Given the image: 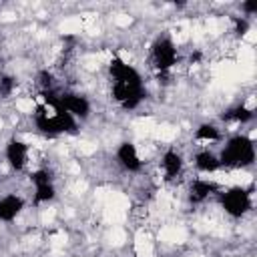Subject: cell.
Masks as SVG:
<instances>
[{"label":"cell","instance_id":"obj_15","mask_svg":"<svg viewBox=\"0 0 257 257\" xmlns=\"http://www.w3.org/2000/svg\"><path fill=\"white\" fill-rule=\"evenodd\" d=\"M16 88V80L12 76H0V98H8Z\"/></svg>","mask_w":257,"mask_h":257},{"label":"cell","instance_id":"obj_10","mask_svg":"<svg viewBox=\"0 0 257 257\" xmlns=\"http://www.w3.org/2000/svg\"><path fill=\"white\" fill-rule=\"evenodd\" d=\"M161 169H163V177L167 181H175L177 177L183 175V169H185V161H183V155L175 149H169L163 153L161 157Z\"/></svg>","mask_w":257,"mask_h":257},{"label":"cell","instance_id":"obj_9","mask_svg":"<svg viewBox=\"0 0 257 257\" xmlns=\"http://www.w3.org/2000/svg\"><path fill=\"white\" fill-rule=\"evenodd\" d=\"M26 207V201L22 195L16 193H8L0 197V223H8L14 221Z\"/></svg>","mask_w":257,"mask_h":257},{"label":"cell","instance_id":"obj_4","mask_svg":"<svg viewBox=\"0 0 257 257\" xmlns=\"http://www.w3.org/2000/svg\"><path fill=\"white\" fill-rule=\"evenodd\" d=\"M151 62L157 72H169L179 62V50L169 34H159L151 44Z\"/></svg>","mask_w":257,"mask_h":257},{"label":"cell","instance_id":"obj_6","mask_svg":"<svg viewBox=\"0 0 257 257\" xmlns=\"http://www.w3.org/2000/svg\"><path fill=\"white\" fill-rule=\"evenodd\" d=\"M116 163L126 171V173H141L143 171V159L139 155V149L135 143L131 141H124L116 147Z\"/></svg>","mask_w":257,"mask_h":257},{"label":"cell","instance_id":"obj_8","mask_svg":"<svg viewBox=\"0 0 257 257\" xmlns=\"http://www.w3.org/2000/svg\"><path fill=\"white\" fill-rule=\"evenodd\" d=\"M219 191H221V187L215 181L205 179V177H197L189 183V199L193 203H205L213 195H219Z\"/></svg>","mask_w":257,"mask_h":257},{"label":"cell","instance_id":"obj_12","mask_svg":"<svg viewBox=\"0 0 257 257\" xmlns=\"http://www.w3.org/2000/svg\"><path fill=\"white\" fill-rule=\"evenodd\" d=\"M193 139L199 143H217V141H221V128L213 122H201L195 128Z\"/></svg>","mask_w":257,"mask_h":257},{"label":"cell","instance_id":"obj_7","mask_svg":"<svg viewBox=\"0 0 257 257\" xmlns=\"http://www.w3.org/2000/svg\"><path fill=\"white\" fill-rule=\"evenodd\" d=\"M28 157H30V147L20 141V139H10L4 147V159L6 163L14 169V171H22L28 165Z\"/></svg>","mask_w":257,"mask_h":257},{"label":"cell","instance_id":"obj_17","mask_svg":"<svg viewBox=\"0 0 257 257\" xmlns=\"http://www.w3.org/2000/svg\"><path fill=\"white\" fill-rule=\"evenodd\" d=\"M241 12H245L247 16H253L257 12V0H251V2H243L241 4ZM245 16V18H247Z\"/></svg>","mask_w":257,"mask_h":257},{"label":"cell","instance_id":"obj_3","mask_svg":"<svg viewBox=\"0 0 257 257\" xmlns=\"http://www.w3.org/2000/svg\"><path fill=\"white\" fill-rule=\"evenodd\" d=\"M219 203L223 207V211L229 215V217H245L251 207H253V195L249 189L245 187H229L225 191H219Z\"/></svg>","mask_w":257,"mask_h":257},{"label":"cell","instance_id":"obj_5","mask_svg":"<svg viewBox=\"0 0 257 257\" xmlns=\"http://www.w3.org/2000/svg\"><path fill=\"white\" fill-rule=\"evenodd\" d=\"M30 183L34 185V195H32L34 205L50 203L56 197V185L46 169H38V171L30 173Z\"/></svg>","mask_w":257,"mask_h":257},{"label":"cell","instance_id":"obj_13","mask_svg":"<svg viewBox=\"0 0 257 257\" xmlns=\"http://www.w3.org/2000/svg\"><path fill=\"white\" fill-rule=\"evenodd\" d=\"M253 116H255L253 108H249V106H245V104H239V106H235V108H231V110H227V112L223 114L225 120H235V122H241V124L253 120Z\"/></svg>","mask_w":257,"mask_h":257},{"label":"cell","instance_id":"obj_2","mask_svg":"<svg viewBox=\"0 0 257 257\" xmlns=\"http://www.w3.org/2000/svg\"><path fill=\"white\" fill-rule=\"evenodd\" d=\"M217 157L225 169H247L255 163V143L247 135H233Z\"/></svg>","mask_w":257,"mask_h":257},{"label":"cell","instance_id":"obj_14","mask_svg":"<svg viewBox=\"0 0 257 257\" xmlns=\"http://www.w3.org/2000/svg\"><path fill=\"white\" fill-rule=\"evenodd\" d=\"M36 78H38L36 82H38V86H40L42 92H50L54 88V78H52V74L48 70H40Z\"/></svg>","mask_w":257,"mask_h":257},{"label":"cell","instance_id":"obj_11","mask_svg":"<svg viewBox=\"0 0 257 257\" xmlns=\"http://www.w3.org/2000/svg\"><path fill=\"white\" fill-rule=\"evenodd\" d=\"M193 165L199 173L203 175H211V173H217L221 169V163H219V157L209 151V149H203V151H197L195 157H193Z\"/></svg>","mask_w":257,"mask_h":257},{"label":"cell","instance_id":"obj_1","mask_svg":"<svg viewBox=\"0 0 257 257\" xmlns=\"http://www.w3.org/2000/svg\"><path fill=\"white\" fill-rule=\"evenodd\" d=\"M34 126L38 133L46 137H58V135H76L78 133V120L70 116L64 110H52L46 104H40L34 110Z\"/></svg>","mask_w":257,"mask_h":257},{"label":"cell","instance_id":"obj_16","mask_svg":"<svg viewBox=\"0 0 257 257\" xmlns=\"http://www.w3.org/2000/svg\"><path fill=\"white\" fill-rule=\"evenodd\" d=\"M233 22H235V32H237V34H241V36H243V34H247V30H249V20H247L245 16L235 18Z\"/></svg>","mask_w":257,"mask_h":257}]
</instances>
